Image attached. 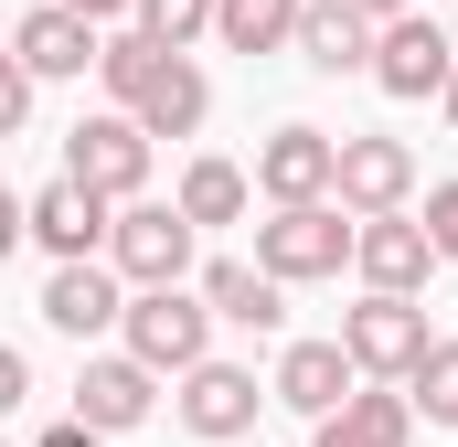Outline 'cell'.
Returning <instances> with one entry per match:
<instances>
[{
    "label": "cell",
    "mask_w": 458,
    "mask_h": 447,
    "mask_svg": "<svg viewBox=\"0 0 458 447\" xmlns=\"http://www.w3.org/2000/svg\"><path fill=\"white\" fill-rule=\"evenodd\" d=\"M256 266H267L277 288H320V277L362 266V214H342V203H299V214H267V224H256Z\"/></svg>",
    "instance_id": "cell-1"
},
{
    "label": "cell",
    "mask_w": 458,
    "mask_h": 447,
    "mask_svg": "<svg viewBox=\"0 0 458 447\" xmlns=\"http://www.w3.org/2000/svg\"><path fill=\"white\" fill-rule=\"evenodd\" d=\"M64 181L107 192L117 214H128V203H149V128H139L128 107H107V117H75V128H64Z\"/></svg>",
    "instance_id": "cell-2"
},
{
    "label": "cell",
    "mask_w": 458,
    "mask_h": 447,
    "mask_svg": "<svg viewBox=\"0 0 458 447\" xmlns=\"http://www.w3.org/2000/svg\"><path fill=\"white\" fill-rule=\"evenodd\" d=\"M128 351L149 362V373H203L214 362V309H203V288H139L128 299Z\"/></svg>",
    "instance_id": "cell-3"
},
{
    "label": "cell",
    "mask_w": 458,
    "mask_h": 447,
    "mask_svg": "<svg viewBox=\"0 0 458 447\" xmlns=\"http://www.w3.org/2000/svg\"><path fill=\"white\" fill-rule=\"evenodd\" d=\"M342 351L362 362V384H416L427 351H437V331H427L416 299H373L362 288V309H342Z\"/></svg>",
    "instance_id": "cell-4"
},
{
    "label": "cell",
    "mask_w": 458,
    "mask_h": 447,
    "mask_svg": "<svg viewBox=\"0 0 458 447\" xmlns=\"http://www.w3.org/2000/svg\"><path fill=\"white\" fill-rule=\"evenodd\" d=\"M256 192H267L277 214H299V203H342V139L310 128V117L267 128V149H256Z\"/></svg>",
    "instance_id": "cell-5"
},
{
    "label": "cell",
    "mask_w": 458,
    "mask_h": 447,
    "mask_svg": "<svg viewBox=\"0 0 458 447\" xmlns=\"http://www.w3.org/2000/svg\"><path fill=\"white\" fill-rule=\"evenodd\" d=\"M192 245H203V224L182 214V203H128L107 266L128 277V288H182V277H192Z\"/></svg>",
    "instance_id": "cell-6"
},
{
    "label": "cell",
    "mask_w": 458,
    "mask_h": 447,
    "mask_svg": "<svg viewBox=\"0 0 458 447\" xmlns=\"http://www.w3.org/2000/svg\"><path fill=\"white\" fill-rule=\"evenodd\" d=\"M21 224H32V245H43L54 266H97V245H117V203L86 192V181H43V192L21 203Z\"/></svg>",
    "instance_id": "cell-7"
},
{
    "label": "cell",
    "mask_w": 458,
    "mask_h": 447,
    "mask_svg": "<svg viewBox=\"0 0 458 447\" xmlns=\"http://www.w3.org/2000/svg\"><path fill=\"white\" fill-rule=\"evenodd\" d=\"M267 384H277V405H288V416H310V426H331V416H342L352 394H362V362H352L342 341H288Z\"/></svg>",
    "instance_id": "cell-8"
},
{
    "label": "cell",
    "mask_w": 458,
    "mask_h": 447,
    "mask_svg": "<svg viewBox=\"0 0 458 447\" xmlns=\"http://www.w3.org/2000/svg\"><path fill=\"white\" fill-rule=\"evenodd\" d=\"M149 416H160V373H149L139 351H107V362H86V373H75V426L128 437V426H149Z\"/></svg>",
    "instance_id": "cell-9"
},
{
    "label": "cell",
    "mask_w": 458,
    "mask_h": 447,
    "mask_svg": "<svg viewBox=\"0 0 458 447\" xmlns=\"http://www.w3.org/2000/svg\"><path fill=\"white\" fill-rule=\"evenodd\" d=\"M448 75H458V43L427 21V11H405V21H384V54H373V86L384 97H448Z\"/></svg>",
    "instance_id": "cell-10"
},
{
    "label": "cell",
    "mask_w": 458,
    "mask_h": 447,
    "mask_svg": "<svg viewBox=\"0 0 458 447\" xmlns=\"http://www.w3.org/2000/svg\"><path fill=\"white\" fill-rule=\"evenodd\" d=\"M267 394H277V384H256L245 362H203V373H182V394H171V405H182V426H192L203 447H225V437L256 426V405H267Z\"/></svg>",
    "instance_id": "cell-11"
},
{
    "label": "cell",
    "mask_w": 458,
    "mask_h": 447,
    "mask_svg": "<svg viewBox=\"0 0 458 447\" xmlns=\"http://www.w3.org/2000/svg\"><path fill=\"white\" fill-rule=\"evenodd\" d=\"M43 320H54L64 341L128 331V277H117L107 256H97V266H54V277H43Z\"/></svg>",
    "instance_id": "cell-12"
},
{
    "label": "cell",
    "mask_w": 458,
    "mask_h": 447,
    "mask_svg": "<svg viewBox=\"0 0 458 447\" xmlns=\"http://www.w3.org/2000/svg\"><path fill=\"white\" fill-rule=\"evenodd\" d=\"M11 64H32V75H86V64H107V32H97L86 11L43 0V11L11 21Z\"/></svg>",
    "instance_id": "cell-13"
},
{
    "label": "cell",
    "mask_w": 458,
    "mask_h": 447,
    "mask_svg": "<svg viewBox=\"0 0 458 447\" xmlns=\"http://www.w3.org/2000/svg\"><path fill=\"white\" fill-rule=\"evenodd\" d=\"M405 192H416V149L405 139H342V214L384 224V214H405Z\"/></svg>",
    "instance_id": "cell-14"
},
{
    "label": "cell",
    "mask_w": 458,
    "mask_h": 447,
    "mask_svg": "<svg viewBox=\"0 0 458 447\" xmlns=\"http://www.w3.org/2000/svg\"><path fill=\"white\" fill-rule=\"evenodd\" d=\"M437 266H448V256H437V234H427V224H405V214L362 224V288H373V299H416Z\"/></svg>",
    "instance_id": "cell-15"
},
{
    "label": "cell",
    "mask_w": 458,
    "mask_h": 447,
    "mask_svg": "<svg viewBox=\"0 0 458 447\" xmlns=\"http://www.w3.org/2000/svg\"><path fill=\"white\" fill-rule=\"evenodd\" d=\"M373 54H384V21H362L352 0H310V21H299L310 75H373Z\"/></svg>",
    "instance_id": "cell-16"
},
{
    "label": "cell",
    "mask_w": 458,
    "mask_h": 447,
    "mask_svg": "<svg viewBox=\"0 0 458 447\" xmlns=\"http://www.w3.org/2000/svg\"><path fill=\"white\" fill-rule=\"evenodd\" d=\"M203 309L234 320V331H256V341L288 331V288H277L267 266H245V256H214V266H203Z\"/></svg>",
    "instance_id": "cell-17"
},
{
    "label": "cell",
    "mask_w": 458,
    "mask_h": 447,
    "mask_svg": "<svg viewBox=\"0 0 458 447\" xmlns=\"http://www.w3.org/2000/svg\"><path fill=\"white\" fill-rule=\"evenodd\" d=\"M405 437H416V394L405 384H362L342 416L320 426V447H405Z\"/></svg>",
    "instance_id": "cell-18"
},
{
    "label": "cell",
    "mask_w": 458,
    "mask_h": 447,
    "mask_svg": "<svg viewBox=\"0 0 458 447\" xmlns=\"http://www.w3.org/2000/svg\"><path fill=\"white\" fill-rule=\"evenodd\" d=\"M160 75H171V43H149L139 21H128V32H107V64H97V86H107L128 117L149 107V86H160Z\"/></svg>",
    "instance_id": "cell-19"
},
{
    "label": "cell",
    "mask_w": 458,
    "mask_h": 447,
    "mask_svg": "<svg viewBox=\"0 0 458 447\" xmlns=\"http://www.w3.org/2000/svg\"><path fill=\"white\" fill-rule=\"evenodd\" d=\"M203 117H214V86H203V64H192V54H171V75L149 86V107H139V128H149V139H192Z\"/></svg>",
    "instance_id": "cell-20"
},
{
    "label": "cell",
    "mask_w": 458,
    "mask_h": 447,
    "mask_svg": "<svg viewBox=\"0 0 458 447\" xmlns=\"http://www.w3.org/2000/svg\"><path fill=\"white\" fill-rule=\"evenodd\" d=\"M299 21H310V0H225V54H288L299 43Z\"/></svg>",
    "instance_id": "cell-21"
},
{
    "label": "cell",
    "mask_w": 458,
    "mask_h": 447,
    "mask_svg": "<svg viewBox=\"0 0 458 447\" xmlns=\"http://www.w3.org/2000/svg\"><path fill=\"white\" fill-rule=\"evenodd\" d=\"M171 203H182L192 224H245V203H256V171H234V160H192Z\"/></svg>",
    "instance_id": "cell-22"
},
{
    "label": "cell",
    "mask_w": 458,
    "mask_h": 447,
    "mask_svg": "<svg viewBox=\"0 0 458 447\" xmlns=\"http://www.w3.org/2000/svg\"><path fill=\"white\" fill-rule=\"evenodd\" d=\"M214 21H225V0H139V32H149V43H171V54H192Z\"/></svg>",
    "instance_id": "cell-23"
},
{
    "label": "cell",
    "mask_w": 458,
    "mask_h": 447,
    "mask_svg": "<svg viewBox=\"0 0 458 447\" xmlns=\"http://www.w3.org/2000/svg\"><path fill=\"white\" fill-rule=\"evenodd\" d=\"M405 394H416V416H427V426H458V341L427 351V373H416Z\"/></svg>",
    "instance_id": "cell-24"
},
{
    "label": "cell",
    "mask_w": 458,
    "mask_h": 447,
    "mask_svg": "<svg viewBox=\"0 0 458 447\" xmlns=\"http://www.w3.org/2000/svg\"><path fill=\"white\" fill-rule=\"evenodd\" d=\"M427 234H437V256L458 266V181H437V192H427Z\"/></svg>",
    "instance_id": "cell-25"
},
{
    "label": "cell",
    "mask_w": 458,
    "mask_h": 447,
    "mask_svg": "<svg viewBox=\"0 0 458 447\" xmlns=\"http://www.w3.org/2000/svg\"><path fill=\"white\" fill-rule=\"evenodd\" d=\"M32 86H43L32 64H0V128H21V117H32Z\"/></svg>",
    "instance_id": "cell-26"
},
{
    "label": "cell",
    "mask_w": 458,
    "mask_h": 447,
    "mask_svg": "<svg viewBox=\"0 0 458 447\" xmlns=\"http://www.w3.org/2000/svg\"><path fill=\"white\" fill-rule=\"evenodd\" d=\"M32 447H107V437H97V426H75V416H64V426H54V437H32Z\"/></svg>",
    "instance_id": "cell-27"
},
{
    "label": "cell",
    "mask_w": 458,
    "mask_h": 447,
    "mask_svg": "<svg viewBox=\"0 0 458 447\" xmlns=\"http://www.w3.org/2000/svg\"><path fill=\"white\" fill-rule=\"evenodd\" d=\"M352 11H362V21H405L416 0H352Z\"/></svg>",
    "instance_id": "cell-28"
},
{
    "label": "cell",
    "mask_w": 458,
    "mask_h": 447,
    "mask_svg": "<svg viewBox=\"0 0 458 447\" xmlns=\"http://www.w3.org/2000/svg\"><path fill=\"white\" fill-rule=\"evenodd\" d=\"M64 11H86V21H117V11H139V0H64Z\"/></svg>",
    "instance_id": "cell-29"
},
{
    "label": "cell",
    "mask_w": 458,
    "mask_h": 447,
    "mask_svg": "<svg viewBox=\"0 0 458 447\" xmlns=\"http://www.w3.org/2000/svg\"><path fill=\"white\" fill-rule=\"evenodd\" d=\"M437 107H448V128H458V75H448V97H437Z\"/></svg>",
    "instance_id": "cell-30"
}]
</instances>
